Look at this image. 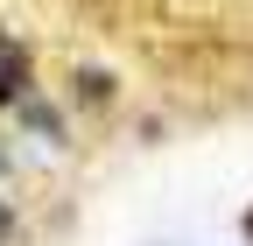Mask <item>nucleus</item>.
<instances>
[{"label": "nucleus", "mask_w": 253, "mask_h": 246, "mask_svg": "<svg viewBox=\"0 0 253 246\" xmlns=\"http://www.w3.org/2000/svg\"><path fill=\"white\" fill-rule=\"evenodd\" d=\"M7 232H14V211H7V197H0V246H7Z\"/></svg>", "instance_id": "1"}]
</instances>
